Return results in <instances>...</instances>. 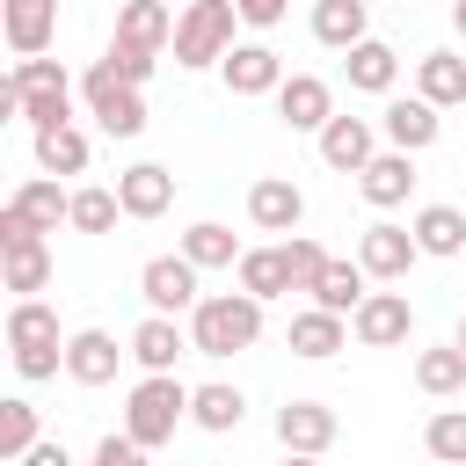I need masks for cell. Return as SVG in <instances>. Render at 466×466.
<instances>
[{
  "label": "cell",
  "instance_id": "1",
  "mask_svg": "<svg viewBox=\"0 0 466 466\" xmlns=\"http://www.w3.org/2000/svg\"><path fill=\"white\" fill-rule=\"evenodd\" d=\"M255 342H262V299L255 291H211V299H197V313H189V350L197 357H240Z\"/></svg>",
  "mask_w": 466,
  "mask_h": 466
},
{
  "label": "cell",
  "instance_id": "2",
  "mask_svg": "<svg viewBox=\"0 0 466 466\" xmlns=\"http://www.w3.org/2000/svg\"><path fill=\"white\" fill-rule=\"evenodd\" d=\"M189 393H197V386H182L175 371H146V379L131 386V400H124V430H131L146 451H160V444L175 437V422H189Z\"/></svg>",
  "mask_w": 466,
  "mask_h": 466
},
{
  "label": "cell",
  "instance_id": "3",
  "mask_svg": "<svg viewBox=\"0 0 466 466\" xmlns=\"http://www.w3.org/2000/svg\"><path fill=\"white\" fill-rule=\"evenodd\" d=\"M7 350H15V371L36 386V379H58L66 364V342H58V313L44 299H15L7 306Z\"/></svg>",
  "mask_w": 466,
  "mask_h": 466
},
{
  "label": "cell",
  "instance_id": "4",
  "mask_svg": "<svg viewBox=\"0 0 466 466\" xmlns=\"http://www.w3.org/2000/svg\"><path fill=\"white\" fill-rule=\"evenodd\" d=\"M233 22H240V7H226V0H189L182 15H175V66H189V73H204V66H218L226 51H233Z\"/></svg>",
  "mask_w": 466,
  "mask_h": 466
},
{
  "label": "cell",
  "instance_id": "5",
  "mask_svg": "<svg viewBox=\"0 0 466 466\" xmlns=\"http://www.w3.org/2000/svg\"><path fill=\"white\" fill-rule=\"evenodd\" d=\"M80 102H87V116H95L109 138H138V131H146V95H138L109 58H95V66L80 73Z\"/></svg>",
  "mask_w": 466,
  "mask_h": 466
},
{
  "label": "cell",
  "instance_id": "6",
  "mask_svg": "<svg viewBox=\"0 0 466 466\" xmlns=\"http://www.w3.org/2000/svg\"><path fill=\"white\" fill-rule=\"evenodd\" d=\"M415 255H422L415 226H393V218H379V226H364V233H357V262H364L379 284H400V277L415 269Z\"/></svg>",
  "mask_w": 466,
  "mask_h": 466
},
{
  "label": "cell",
  "instance_id": "7",
  "mask_svg": "<svg viewBox=\"0 0 466 466\" xmlns=\"http://www.w3.org/2000/svg\"><path fill=\"white\" fill-rule=\"evenodd\" d=\"M138 299L153 306V313H197V262L189 255H153L146 269H138Z\"/></svg>",
  "mask_w": 466,
  "mask_h": 466
},
{
  "label": "cell",
  "instance_id": "8",
  "mask_svg": "<svg viewBox=\"0 0 466 466\" xmlns=\"http://www.w3.org/2000/svg\"><path fill=\"white\" fill-rule=\"evenodd\" d=\"M350 335H357L364 350H393V342H408V335H415V306H408V291H364V306L350 313Z\"/></svg>",
  "mask_w": 466,
  "mask_h": 466
},
{
  "label": "cell",
  "instance_id": "9",
  "mask_svg": "<svg viewBox=\"0 0 466 466\" xmlns=\"http://www.w3.org/2000/svg\"><path fill=\"white\" fill-rule=\"evenodd\" d=\"M0 36L15 58H44L58 36V0H0Z\"/></svg>",
  "mask_w": 466,
  "mask_h": 466
},
{
  "label": "cell",
  "instance_id": "10",
  "mask_svg": "<svg viewBox=\"0 0 466 466\" xmlns=\"http://www.w3.org/2000/svg\"><path fill=\"white\" fill-rule=\"evenodd\" d=\"M277 116H284V131H313V138H320V124L335 116V87H328L320 73H284Z\"/></svg>",
  "mask_w": 466,
  "mask_h": 466
},
{
  "label": "cell",
  "instance_id": "11",
  "mask_svg": "<svg viewBox=\"0 0 466 466\" xmlns=\"http://www.w3.org/2000/svg\"><path fill=\"white\" fill-rule=\"evenodd\" d=\"M379 131H386V146H400V153H430L437 131H444V116H437V102H422V95H393L386 116H379Z\"/></svg>",
  "mask_w": 466,
  "mask_h": 466
},
{
  "label": "cell",
  "instance_id": "12",
  "mask_svg": "<svg viewBox=\"0 0 466 466\" xmlns=\"http://www.w3.org/2000/svg\"><path fill=\"white\" fill-rule=\"evenodd\" d=\"M379 153V124L371 116H328L320 124V160L335 175H364V160Z\"/></svg>",
  "mask_w": 466,
  "mask_h": 466
},
{
  "label": "cell",
  "instance_id": "13",
  "mask_svg": "<svg viewBox=\"0 0 466 466\" xmlns=\"http://www.w3.org/2000/svg\"><path fill=\"white\" fill-rule=\"evenodd\" d=\"M248 218H255V233H299L306 189H299L291 175H262V182L248 189Z\"/></svg>",
  "mask_w": 466,
  "mask_h": 466
},
{
  "label": "cell",
  "instance_id": "14",
  "mask_svg": "<svg viewBox=\"0 0 466 466\" xmlns=\"http://www.w3.org/2000/svg\"><path fill=\"white\" fill-rule=\"evenodd\" d=\"M124 357H131V350H116L109 328H80V335H66V379H73V386H109Z\"/></svg>",
  "mask_w": 466,
  "mask_h": 466
},
{
  "label": "cell",
  "instance_id": "15",
  "mask_svg": "<svg viewBox=\"0 0 466 466\" xmlns=\"http://www.w3.org/2000/svg\"><path fill=\"white\" fill-rule=\"evenodd\" d=\"M335 430H342V422H335L328 400H284V408H277V444H284V451H313V459H320V451L335 444Z\"/></svg>",
  "mask_w": 466,
  "mask_h": 466
},
{
  "label": "cell",
  "instance_id": "16",
  "mask_svg": "<svg viewBox=\"0 0 466 466\" xmlns=\"http://www.w3.org/2000/svg\"><path fill=\"white\" fill-rule=\"evenodd\" d=\"M218 73H226V95H277L284 87V58L269 44H233L218 58Z\"/></svg>",
  "mask_w": 466,
  "mask_h": 466
},
{
  "label": "cell",
  "instance_id": "17",
  "mask_svg": "<svg viewBox=\"0 0 466 466\" xmlns=\"http://www.w3.org/2000/svg\"><path fill=\"white\" fill-rule=\"evenodd\" d=\"M357 189H364V204L371 211H393V204H408V189H415V153H371L364 160V175H357Z\"/></svg>",
  "mask_w": 466,
  "mask_h": 466
},
{
  "label": "cell",
  "instance_id": "18",
  "mask_svg": "<svg viewBox=\"0 0 466 466\" xmlns=\"http://www.w3.org/2000/svg\"><path fill=\"white\" fill-rule=\"evenodd\" d=\"M291 357H306V364H328L335 350H350V320L342 313H328V306H306V313H291Z\"/></svg>",
  "mask_w": 466,
  "mask_h": 466
},
{
  "label": "cell",
  "instance_id": "19",
  "mask_svg": "<svg viewBox=\"0 0 466 466\" xmlns=\"http://www.w3.org/2000/svg\"><path fill=\"white\" fill-rule=\"evenodd\" d=\"M116 44L160 58V51L175 44V7H167V0H124V7H116Z\"/></svg>",
  "mask_w": 466,
  "mask_h": 466
},
{
  "label": "cell",
  "instance_id": "20",
  "mask_svg": "<svg viewBox=\"0 0 466 466\" xmlns=\"http://www.w3.org/2000/svg\"><path fill=\"white\" fill-rule=\"evenodd\" d=\"M116 197H124V218H160L175 204V175L160 160H138V167L116 175Z\"/></svg>",
  "mask_w": 466,
  "mask_h": 466
},
{
  "label": "cell",
  "instance_id": "21",
  "mask_svg": "<svg viewBox=\"0 0 466 466\" xmlns=\"http://www.w3.org/2000/svg\"><path fill=\"white\" fill-rule=\"evenodd\" d=\"M342 73H350V87H357V95H393V80H400V58H393V44L364 36V44H350Z\"/></svg>",
  "mask_w": 466,
  "mask_h": 466
},
{
  "label": "cell",
  "instance_id": "22",
  "mask_svg": "<svg viewBox=\"0 0 466 466\" xmlns=\"http://www.w3.org/2000/svg\"><path fill=\"white\" fill-rule=\"evenodd\" d=\"M7 204H15L36 233H58V218H73V189H58V175H29Z\"/></svg>",
  "mask_w": 466,
  "mask_h": 466
},
{
  "label": "cell",
  "instance_id": "23",
  "mask_svg": "<svg viewBox=\"0 0 466 466\" xmlns=\"http://www.w3.org/2000/svg\"><path fill=\"white\" fill-rule=\"evenodd\" d=\"M0 269H7V291H15V299H36V291L51 284V248H44V233L7 240V248H0Z\"/></svg>",
  "mask_w": 466,
  "mask_h": 466
},
{
  "label": "cell",
  "instance_id": "24",
  "mask_svg": "<svg viewBox=\"0 0 466 466\" xmlns=\"http://www.w3.org/2000/svg\"><path fill=\"white\" fill-rule=\"evenodd\" d=\"M240 291H255L262 306H269V299H291V291H299L291 255H284V248H248V255H240Z\"/></svg>",
  "mask_w": 466,
  "mask_h": 466
},
{
  "label": "cell",
  "instance_id": "25",
  "mask_svg": "<svg viewBox=\"0 0 466 466\" xmlns=\"http://www.w3.org/2000/svg\"><path fill=\"white\" fill-rule=\"evenodd\" d=\"M182 350H189V335L175 328V313H146V320L131 328V357H138L146 371H175Z\"/></svg>",
  "mask_w": 466,
  "mask_h": 466
},
{
  "label": "cell",
  "instance_id": "26",
  "mask_svg": "<svg viewBox=\"0 0 466 466\" xmlns=\"http://www.w3.org/2000/svg\"><path fill=\"white\" fill-rule=\"evenodd\" d=\"M415 95L437 102V109L466 102V58H459V51H422V58H415Z\"/></svg>",
  "mask_w": 466,
  "mask_h": 466
},
{
  "label": "cell",
  "instance_id": "27",
  "mask_svg": "<svg viewBox=\"0 0 466 466\" xmlns=\"http://www.w3.org/2000/svg\"><path fill=\"white\" fill-rule=\"evenodd\" d=\"M364 277H371L364 262H342V255H328V269L313 277V306H328V313H342V320H350V313L364 306Z\"/></svg>",
  "mask_w": 466,
  "mask_h": 466
},
{
  "label": "cell",
  "instance_id": "28",
  "mask_svg": "<svg viewBox=\"0 0 466 466\" xmlns=\"http://www.w3.org/2000/svg\"><path fill=\"white\" fill-rule=\"evenodd\" d=\"M182 255L197 262V269H240V240H233V226H218V218H197L189 233H182Z\"/></svg>",
  "mask_w": 466,
  "mask_h": 466
},
{
  "label": "cell",
  "instance_id": "29",
  "mask_svg": "<svg viewBox=\"0 0 466 466\" xmlns=\"http://www.w3.org/2000/svg\"><path fill=\"white\" fill-rule=\"evenodd\" d=\"M240 415H248V393H240V386H218V379H211V386H197V393H189V422H197V430H211V437L240 430Z\"/></svg>",
  "mask_w": 466,
  "mask_h": 466
},
{
  "label": "cell",
  "instance_id": "30",
  "mask_svg": "<svg viewBox=\"0 0 466 466\" xmlns=\"http://www.w3.org/2000/svg\"><path fill=\"white\" fill-rule=\"evenodd\" d=\"M415 386H422L430 400H451V393L466 386V350H459V342L422 350V357H415Z\"/></svg>",
  "mask_w": 466,
  "mask_h": 466
},
{
  "label": "cell",
  "instance_id": "31",
  "mask_svg": "<svg viewBox=\"0 0 466 466\" xmlns=\"http://www.w3.org/2000/svg\"><path fill=\"white\" fill-rule=\"evenodd\" d=\"M313 36H320L328 51L364 44V36H371V29H364V0H313Z\"/></svg>",
  "mask_w": 466,
  "mask_h": 466
},
{
  "label": "cell",
  "instance_id": "32",
  "mask_svg": "<svg viewBox=\"0 0 466 466\" xmlns=\"http://www.w3.org/2000/svg\"><path fill=\"white\" fill-rule=\"evenodd\" d=\"M415 240H422V255H459V248H466V211L422 204V211H415Z\"/></svg>",
  "mask_w": 466,
  "mask_h": 466
},
{
  "label": "cell",
  "instance_id": "33",
  "mask_svg": "<svg viewBox=\"0 0 466 466\" xmlns=\"http://www.w3.org/2000/svg\"><path fill=\"white\" fill-rule=\"evenodd\" d=\"M36 444H44L36 400H22V393H15V400H0V459L15 466V459H22V451H36Z\"/></svg>",
  "mask_w": 466,
  "mask_h": 466
},
{
  "label": "cell",
  "instance_id": "34",
  "mask_svg": "<svg viewBox=\"0 0 466 466\" xmlns=\"http://www.w3.org/2000/svg\"><path fill=\"white\" fill-rule=\"evenodd\" d=\"M36 167H44V175H80V167H87V131H73V124L36 131Z\"/></svg>",
  "mask_w": 466,
  "mask_h": 466
},
{
  "label": "cell",
  "instance_id": "35",
  "mask_svg": "<svg viewBox=\"0 0 466 466\" xmlns=\"http://www.w3.org/2000/svg\"><path fill=\"white\" fill-rule=\"evenodd\" d=\"M422 451H430L437 466H466V408H437V415L422 422Z\"/></svg>",
  "mask_w": 466,
  "mask_h": 466
},
{
  "label": "cell",
  "instance_id": "36",
  "mask_svg": "<svg viewBox=\"0 0 466 466\" xmlns=\"http://www.w3.org/2000/svg\"><path fill=\"white\" fill-rule=\"evenodd\" d=\"M116 218H124V197H116V189H95V182L73 189V218H66L73 233H109Z\"/></svg>",
  "mask_w": 466,
  "mask_h": 466
},
{
  "label": "cell",
  "instance_id": "37",
  "mask_svg": "<svg viewBox=\"0 0 466 466\" xmlns=\"http://www.w3.org/2000/svg\"><path fill=\"white\" fill-rule=\"evenodd\" d=\"M7 87H15V95H36V87H73V80H66V66H58V58H15Z\"/></svg>",
  "mask_w": 466,
  "mask_h": 466
},
{
  "label": "cell",
  "instance_id": "38",
  "mask_svg": "<svg viewBox=\"0 0 466 466\" xmlns=\"http://www.w3.org/2000/svg\"><path fill=\"white\" fill-rule=\"evenodd\" d=\"M284 255H291V277H299V291H313V277L328 269V248H320L313 233H291V240H284Z\"/></svg>",
  "mask_w": 466,
  "mask_h": 466
},
{
  "label": "cell",
  "instance_id": "39",
  "mask_svg": "<svg viewBox=\"0 0 466 466\" xmlns=\"http://www.w3.org/2000/svg\"><path fill=\"white\" fill-rule=\"evenodd\" d=\"M95 466H153V451H146L131 430H109V437L95 444Z\"/></svg>",
  "mask_w": 466,
  "mask_h": 466
},
{
  "label": "cell",
  "instance_id": "40",
  "mask_svg": "<svg viewBox=\"0 0 466 466\" xmlns=\"http://www.w3.org/2000/svg\"><path fill=\"white\" fill-rule=\"evenodd\" d=\"M109 66H116V73H124V80H131V87H146V80H153V66H160V58H153V51H131V44H109Z\"/></svg>",
  "mask_w": 466,
  "mask_h": 466
},
{
  "label": "cell",
  "instance_id": "41",
  "mask_svg": "<svg viewBox=\"0 0 466 466\" xmlns=\"http://www.w3.org/2000/svg\"><path fill=\"white\" fill-rule=\"evenodd\" d=\"M233 7H240V22H248V29H277L291 0H233Z\"/></svg>",
  "mask_w": 466,
  "mask_h": 466
},
{
  "label": "cell",
  "instance_id": "42",
  "mask_svg": "<svg viewBox=\"0 0 466 466\" xmlns=\"http://www.w3.org/2000/svg\"><path fill=\"white\" fill-rule=\"evenodd\" d=\"M15 466H73V451H66V444H51V437H44V444H36V451H22V459H15Z\"/></svg>",
  "mask_w": 466,
  "mask_h": 466
},
{
  "label": "cell",
  "instance_id": "43",
  "mask_svg": "<svg viewBox=\"0 0 466 466\" xmlns=\"http://www.w3.org/2000/svg\"><path fill=\"white\" fill-rule=\"evenodd\" d=\"M277 466H320V459H313V451H284Z\"/></svg>",
  "mask_w": 466,
  "mask_h": 466
},
{
  "label": "cell",
  "instance_id": "44",
  "mask_svg": "<svg viewBox=\"0 0 466 466\" xmlns=\"http://www.w3.org/2000/svg\"><path fill=\"white\" fill-rule=\"evenodd\" d=\"M451 29H459V36H466V0H451Z\"/></svg>",
  "mask_w": 466,
  "mask_h": 466
},
{
  "label": "cell",
  "instance_id": "45",
  "mask_svg": "<svg viewBox=\"0 0 466 466\" xmlns=\"http://www.w3.org/2000/svg\"><path fill=\"white\" fill-rule=\"evenodd\" d=\"M451 342H459V350H466V313H459V335H451Z\"/></svg>",
  "mask_w": 466,
  "mask_h": 466
},
{
  "label": "cell",
  "instance_id": "46",
  "mask_svg": "<svg viewBox=\"0 0 466 466\" xmlns=\"http://www.w3.org/2000/svg\"><path fill=\"white\" fill-rule=\"evenodd\" d=\"M109 7H124V0H109Z\"/></svg>",
  "mask_w": 466,
  "mask_h": 466
},
{
  "label": "cell",
  "instance_id": "47",
  "mask_svg": "<svg viewBox=\"0 0 466 466\" xmlns=\"http://www.w3.org/2000/svg\"><path fill=\"white\" fill-rule=\"evenodd\" d=\"M226 7H233V0H226Z\"/></svg>",
  "mask_w": 466,
  "mask_h": 466
},
{
  "label": "cell",
  "instance_id": "48",
  "mask_svg": "<svg viewBox=\"0 0 466 466\" xmlns=\"http://www.w3.org/2000/svg\"><path fill=\"white\" fill-rule=\"evenodd\" d=\"M87 466H95V459H87Z\"/></svg>",
  "mask_w": 466,
  "mask_h": 466
}]
</instances>
